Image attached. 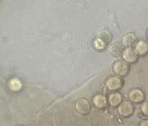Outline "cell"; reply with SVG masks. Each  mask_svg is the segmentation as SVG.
Here are the masks:
<instances>
[{
    "instance_id": "6da1fadb",
    "label": "cell",
    "mask_w": 148,
    "mask_h": 126,
    "mask_svg": "<svg viewBox=\"0 0 148 126\" xmlns=\"http://www.w3.org/2000/svg\"><path fill=\"white\" fill-rule=\"evenodd\" d=\"M114 72L118 76H124L128 74L130 71V66L127 62L124 60L116 61L113 66Z\"/></svg>"
},
{
    "instance_id": "7a4b0ae2",
    "label": "cell",
    "mask_w": 148,
    "mask_h": 126,
    "mask_svg": "<svg viewBox=\"0 0 148 126\" xmlns=\"http://www.w3.org/2000/svg\"><path fill=\"white\" fill-rule=\"evenodd\" d=\"M123 57L128 63H134L139 58V54L136 51L135 48L126 47L123 53Z\"/></svg>"
},
{
    "instance_id": "3957f363",
    "label": "cell",
    "mask_w": 148,
    "mask_h": 126,
    "mask_svg": "<svg viewBox=\"0 0 148 126\" xmlns=\"http://www.w3.org/2000/svg\"><path fill=\"white\" fill-rule=\"evenodd\" d=\"M134 110L133 105L128 101H123L120 103L118 108L119 113L123 117H128L131 116Z\"/></svg>"
},
{
    "instance_id": "277c9868",
    "label": "cell",
    "mask_w": 148,
    "mask_h": 126,
    "mask_svg": "<svg viewBox=\"0 0 148 126\" xmlns=\"http://www.w3.org/2000/svg\"><path fill=\"white\" fill-rule=\"evenodd\" d=\"M123 85L122 79L119 76L110 77L106 81V87L110 91H117L120 90Z\"/></svg>"
},
{
    "instance_id": "5b68a950",
    "label": "cell",
    "mask_w": 148,
    "mask_h": 126,
    "mask_svg": "<svg viewBox=\"0 0 148 126\" xmlns=\"http://www.w3.org/2000/svg\"><path fill=\"white\" fill-rule=\"evenodd\" d=\"M124 47L122 44L119 42H115L112 43L108 49L109 54L113 57H119L123 55Z\"/></svg>"
},
{
    "instance_id": "8992f818",
    "label": "cell",
    "mask_w": 148,
    "mask_h": 126,
    "mask_svg": "<svg viewBox=\"0 0 148 126\" xmlns=\"http://www.w3.org/2000/svg\"><path fill=\"white\" fill-rule=\"evenodd\" d=\"M76 110L82 114H87L89 113L91 107L89 102L85 99L82 98L79 99L76 103Z\"/></svg>"
},
{
    "instance_id": "52a82bcc",
    "label": "cell",
    "mask_w": 148,
    "mask_h": 126,
    "mask_svg": "<svg viewBox=\"0 0 148 126\" xmlns=\"http://www.w3.org/2000/svg\"><path fill=\"white\" fill-rule=\"evenodd\" d=\"M123 45L126 47H134L138 43V39L133 32L125 34L123 38Z\"/></svg>"
},
{
    "instance_id": "ba28073f",
    "label": "cell",
    "mask_w": 148,
    "mask_h": 126,
    "mask_svg": "<svg viewBox=\"0 0 148 126\" xmlns=\"http://www.w3.org/2000/svg\"><path fill=\"white\" fill-rule=\"evenodd\" d=\"M129 98L132 102L140 103L145 100V94L140 89H132L129 92Z\"/></svg>"
},
{
    "instance_id": "9c48e42d",
    "label": "cell",
    "mask_w": 148,
    "mask_h": 126,
    "mask_svg": "<svg viewBox=\"0 0 148 126\" xmlns=\"http://www.w3.org/2000/svg\"><path fill=\"white\" fill-rule=\"evenodd\" d=\"M135 49L140 56H144L148 53V42L145 40H139L135 46Z\"/></svg>"
},
{
    "instance_id": "30bf717a",
    "label": "cell",
    "mask_w": 148,
    "mask_h": 126,
    "mask_svg": "<svg viewBox=\"0 0 148 126\" xmlns=\"http://www.w3.org/2000/svg\"><path fill=\"white\" fill-rule=\"evenodd\" d=\"M98 38L102 41L105 45H108L112 40V35L107 30H102L98 33Z\"/></svg>"
},
{
    "instance_id": "8fae6325",
    "label": "cell",
    "mask_w": 148,
    "mask_h": 126,
    "mask_svg": "<svg viewBox=\"0 0 148 126\" xmlns=\"http://www.w3.org/2000/svg\"><path fill=\"white\" fill-rule=\"evenodd\" d=\"M122 101V96L118 92L111 94L109 97V103L112 107H116L120 105Z\"/></svg>"
},
{
    "instance_id": "7c38bea8",
    "label": "cell",
    "mask_w": 148,
    "mask_h": 126,
    "mask_svg": "<svg viewBox=\"0 0 148 126\" xmlns=\"http://www.w3.org/2000/svg\"><path fill=\"white\" fill-rule=\"evenodd\" d=\"M93 102L96 107L99 109H102L106 106L107 101L103 95H97L94 98Z\"/></svg>"
},
{
    "instance_id": "4fadbf2b",
    "label": "cell",
    "mask_w": 148,
    "mask_h": 126,
    "mask_svg": "<svg viewBox=\"0 0 148 126\" xmlns=\"http://www.w3.org/2000/svg\"><path fill=\"white\" fill-rule=\"evenodd\" d=\"M21 83L18 79H12L9 83V86L12 90L18 91L21 88Z\"/></svg>"
},
{
    "instance_id": "5bb4252c",
    "label": "cell",
    "mask_w": 148,
    "mask_h": 126,
    "mask_svg": "<svg viewBox=\"0 0 148 126\" xmlns=\"http://www.w3.org/2000/svg\"><path fill=\"white\" fill-rule=\"evenodd\" d=\"M94 46L98 49H102L106 46L102 41L97 38L94 42Z\"/></svg>"
},
{
    "instance_id": "9a60e30c",
    "label": "cell",
    "mask_w": 148,
    "mask_h": 126,
    "mask_svg": "<svg viewBox=\"0 0 148 126\" xmlns=\"http://www.w3.org/2000/svg\"><path fill=\"white\" fill-rule=\"evenodd\" d=\"M141 110L144 114L148 116V101L142 103L141 106Z\"/></svg>"
},
{
    "instance_id": "2e32d148",
    "label": "cell",
    "mask_w": 148,
    "mask_h": 126,
    "mask_svg": "<svg viewBox=\"0 0 148 126\" xmlns=\"http://www.w3.org/2000/svg\"><path fill=\"white\" fill-rule=\"evenodd\" d=\"M140 126H148V120H144L142 121Z\"/></svg>"
},
{
    "instance_id": "e0dca14e",
    "label": "cell",
    "mask_w": 148,
    "mask_h": 126,
    "mask_svg": "<svg viewBox=\"0 0 148 126\" xmlns=\"http://www.w3.org/2000/svg\"><path fill=\"white\" fill-rule=\"evenodd\" d=\"M146 35H147V36L148 37V29L147 30V32H146Z\"/></svg>"
}]
</instances>
